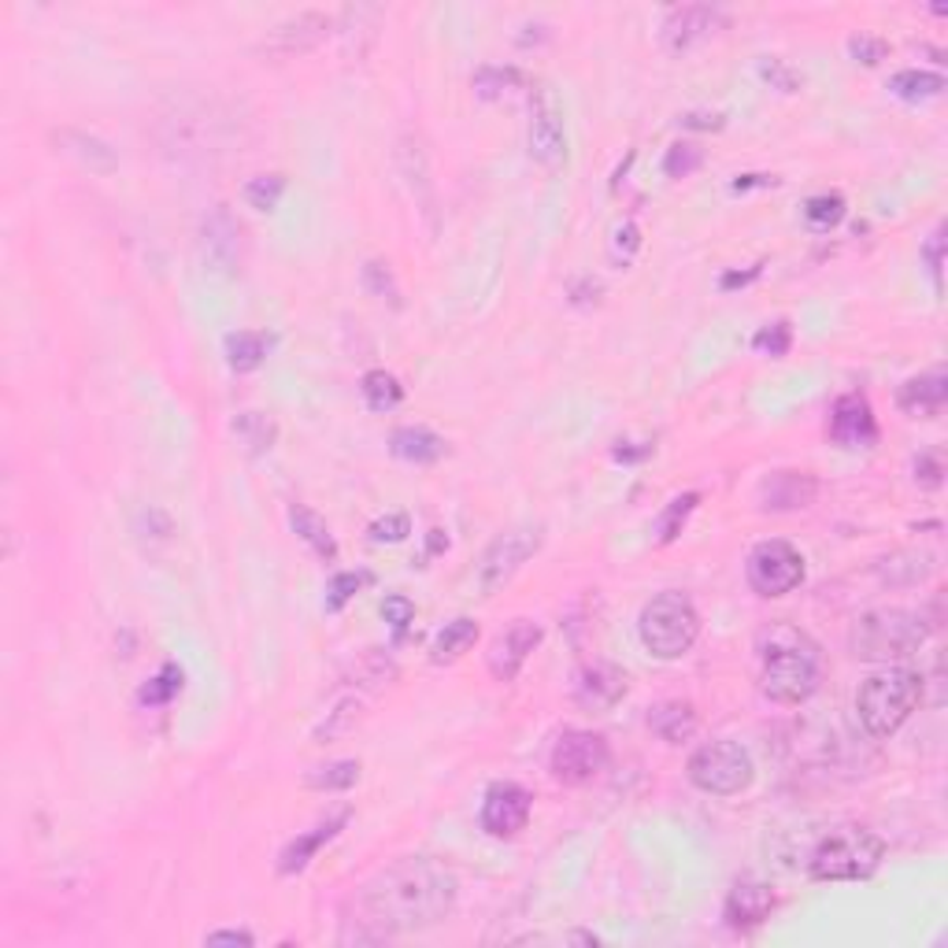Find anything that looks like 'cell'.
Returning <instances> with one entry per match:
<instances>
[{"label": "cell", "instance_id": "obj_47", "mask_svg": "<svg viewBox=\"0 0 948 948\" xmlns=\"http://www.w3.org/2000/svg\"><path fill=\"white\" fill-rule=\"evenodd\" d=\"M923 256H926V271H930L934 286H937V289H941V263H945V238H941V230H937V233H934V238H930V241H926Z\"/></svg>", "mask_w": 948, "mask_h": 948}, {"label": "cell", "instance_id": "obj_20", "mask_svg": "<svg viewBox=\"0 0 948 948\" xmlns=\"http://www.w3.org/2000/svg\"><path fill=\"white\" fill-rule=\"evenodd\" d=\"M53 138H56V145H60V152L75 156L85 171H93V174L119 171V156H115V149L104 138H96V134L71 130V126H67V130H56Z\"/></svg>", "mask_w": 948, "mask_h": 948}, {"label": "cell", "instance_id": "obj_3", "mask_svg": "<svg viewBox=\"0 0 948 948\" xmlns=\"http://www.w3.org/2000/svg\"><path fill=\"white\" fill-rule=\"evenodd\" d=\"M918 700H923V674L907 667H889L882 674H871L859 686L856 711L871 738H893L912 719Z\"/></svg>", "mask_w": 948, "mask_h": 948}, {"label": "cell", "instance_id": "obj_45", "mask_svg": "<svg viewBox=\"0 0 948 948\" xmlns=\"http://www.w3.org/2000/svg\"><path fill=\"white\" fill-rule=\"evenodd\" d=\"M352 719H359V704L356 700H341L334 711H330V722L319 727V738H334L338 730H349Z\"/></svg>", "mask_w": 948, "mask_h": 948}, {"label": "cell", "instance_id": "obj_17", "mask_svg": "<svg viewBox=\"0 0 948 948\" xmlns=\"http://www.w3.org/2000/svg\"><path fill=\"white\" fill-rule=\"evenodd\" d=\"M815 496L819 482L804 471H770L756 486V501L764 512H800V507L815 504Z\"/></svg>", "mask_w": 948, "mask_h": 948}, {"label": "cell", "instance_id": "obj_52", "mask_svg": "<svg viewBox=\"0 0 948 948\" xmlns=\"http://www.w3.org/2000/svg\"><path fill=\"white\" fill-rule=\"evenodd\" d=\"M759 275V267H752V271H745V275H741V271H734V275H722V289H738V286H749L752 278Z\"/></svg>", "mask_w": 948, "mask_h": 948}, {"label": "cell", "instance_id": "obj_31", "mask_svg": "<svg viewBox=\"0 0 948 948\" xmlns=\"http://www.w3.org/2000/svg\"><path fill=\"white\" fill-rule=\"evenodd\" d=\"M359 389H364V400L370 412H393L400 400H404V386H400L389 370H367Z\"/></svg>", "mask_w": 948, "mask_h": 948}, {"label": "cell", "instance_id": "obj_10", "mask_svg": "<svg viewBox=\"0 0 948 948\" xmlns=\"http://www.w3.org/2000/svg\"><path fill=\"white\" fill-rule=\"evenodd\" d=\"M608 741L593 730H567L560 734V741L552 745V756H549V767H552V778L563 781V786H585L608 767Z\"/></svg>", "mask_w": 948, "mask_h": 948}, {"label": "cell", "instance_id": "obj_37", "mask_svg": "<svg viewBox=\"0 0 948 948\" xmlns=\"http://www.w3.org/2000/svg\"><path fill=\"white\" fill-rule=\"evenodd\" d=\"M845 215V197L842 193H819L804 204V219L811 222L815 230H830L834 222H842Z\"/></svg>", "mask_w": 948, "mask_h": 948}, {"label": "cell", "instance_id": "obj_33", "mask_svg": "<svg viewBox=\"0 0 948 948\" xmlns=\"http://www.w3.org/2000/svg\"><path fill=\"white\" fill-rule=\"evenodd\" d=\"M697 504H700V493H682V496H674L667 507H663V515L656 523L660 545H671L674 537L686 530V523H689V515L697 512Z\"/></svg>", "mask_w": 948, "mask_h": 948}, {"label": "cell", "instance_id": "obj_41", "mask_svg": "<svg viewBox=\"0 0 948 948\" xmlns=\"http://www.w3.org/2000/svg\"><path fill=\"white\" fill-rule=\"evenodd\" d=\"M412 534V519H408L404 512H393V515H382V519H375L370 523V541H378V545H397V541H404V537Z\"/></svg>", "mask_w": 948, "mask_h": 948}, {"label": "cell", "instance_id": "obj_7", "mask_svg": "<svg viewBox=\"0 0 948 948\" xmlns=\"http://www.w3.org/2000/svg\"><path fill=\"white\" fill-rule=\"evenodd\" d=\"M689 781L697 789L711 797H734L745 793L756 778V767H752V756L738 741H708L689 756L686 767Z\"/></svg>", "mask_w": 948, "mask_h": 948}, {"label": "cell", "instance_id": "obj_18", "mask_svg": "<svg viewBox=\"0 0 948 948\" xmlns=\"http://www.w3.org/2000/svg\"><path fill=\"white\" fill-rule=\"evenodd\" d=\"M830 437L845 448H864L878 437V423L875 412L867 404V397L848 393L834 404V415H830Z\"/></svg>", "mask_w": 948, "mask_h": 948}, {"label": "cell", "instance_id": "obj_23", "mask_svg": "<svg viewBox=\"0 0 948 948\" xmlns=\"http://www.w3.org/2000/svg\"><path fill=\"white\" fill-rule=\"evenodd\" d=\"M770 907H775V893H770L767 886L741 882V886L730 889V896H727V923L738 926V930H745V926H759L770 915Z\"/></svg>", "mask_w": 948, "mask_h": 948}, {"label": "cell", "instance_id": "obj_9", "mask_svg": "<svg viewBox=\"0 0 948 948\" xmlns=\"http://www.w3.org/2000/svg\"><path fill=\"white\" fill-rule=\"evenodd\" d=\"M749 585L759 597H786L804 582V556H800L789 541H759L749 552L745 563Z\"/></svg>", "mask_w": 948, "mask_h": 948}, {"label": "cell", "instance_id": "obj_26", "mask_svg": "<svg viewBox=\"0 0 948 948\" xmlns=\"http://www.w3.org/2000/svg\"><path fill=\"white\" fill-rule=\"evenodd\" d=\"M289 526H293V534H297L300 541H308L311 549H316L319 560H338V545H334V537H330L327 523H322L319 515L311 512V507H305V504H293V507H289Z\"/></svg>", "mask_w": 948, "mask_h": 948}, {"label": "cell", "instance_id": "obj_14", "mask_svg": "<svg viewBox=\"0 0 948 948\" xmlns=\"http://www.w3.org/2000/svg\"><path fill=\"white\" fill-rule=\"evenodd\" d=\"M330 31H334V15L327 12H300L286 19V23H278L275 31L267 34V42H263V48H271V53L278 56H297V53H311L319 42H327Z\"/></svg>", "mask_w": 948, "mask_h": 948}, {"label": "cell", "instance_id": "obj_5", "mask_svg": "<svg viewBox=\"0 0 948 948\" xmlns=\"http://www.w3.org/2000/svg\"><path fill=\"white\" fill-rule=\"evenodd\" d=\"M926 633H930V627L918 612L878 608L853 623L848 644H853V656L859 660H904L923 649Z\"/></svg>", "mask_w": 948, "mask_h": 948}, {"label": "cell", "instance_id": "obj_36", "mask_svg": "<svg viewBox=\"0 0 948 948\" xmlns=\"http://www.w3.org/2000/svg\"><path fill=\"white\" fill-rule=\"evenodd\" d=\"M282 193H286V179H282V174H260V179H252L245 185V201H249V208H256V212H275Z\"/></svg>", "mask_w": 948, "mask_h": 948}, {"label": "cell", "instance_id": "obj_48", "mask_svg": "<svg viewBox=\"0 0 948 948\" xmlns=\"http://www.w3.org/2000/svg\"><path fill=\"white\" fill-rule=\"evenodd\" d=\"M759 75H764L767 82H775L778 90H786V93H793L797 85H800V78L789 71V67H781L778 60H764V64H759Z\"/></svg>", "mask_w": 948, "mask_h": 948}, {"label": "cell", "instance_id": "obj_46", "mask_svg": "<svg viewBox=\"0 0 948 948\" xmlns=\"http://www.w3.org/2000/svg\"><path fill=\"white\" fill-rule=\"evenodd\" d=\"M364 282L378 293V297L397 300V286H393V275H389L386 263H367V267H364Z\"/></svg>", "mask_w": 948, "mask_h": 948}, {"label": "cell", "instance_id": "obj_50", "mask_svg": "<svg viewBox=\"0 0 948 948\" xmlns=\"http://www.w3.org/2000/svg\"><path fill=\"white\" fill-rule=\"evenodd\" d=\"M204 945H256V937H252L249 930H215L204 937Z\"/></svg>", "mask_w": 948, "mask_h": 948}, {"label": "cell", "instance_id": "obj_2", "mask_svg": "<svg viewBox=\"0 0 948 948\" xmlns=\"http://www.w3.org/2000/svg\"><path fill=\"white\" fill-rule=\"evenodd\" d=\"M759 656H764V671H759V689L775 704H804L815 697L819 689V644L786 623L770 627L759 638Z\"/></svg>", "mask_w": 948, "mask_h": 948}, {"label": "cell", "instance_id": "obj_11", "mask_svg": "<svg viewBox=\"0 0 948 948\" xmlns=\"http://www.w3.org/2000/svg\"><path fill=\"white\" fill-rule=\"evenodd\" d=\"M534 797L515 781H496L482 800V830L493 837H515L530 823Z\"/></svg>", "mask_w": 948, "mask_h": 948}, {"label": "cell", "instance_id": "obj_6", "mask_svg": "<svg viewBox=\"0 0 948 948\" xmlns=\"http://www.w3.org/2000/svg\"><path fill=\"white\" fill-rule=\"evenodd\" d=\"M638 633L656 660H682L700 638V615L682 593H660L641 608Z\"/></svg>", "mask_w": 948, "mask_h": 948}, {"label": "cell", "instance_id": "obj_28", "mask_svg": "<svg viewBox=\"0 0 948 948\" xmlns=\"http://www.w3.org/2000/svg\"><path fill=\"white\" fill-rule=\"evenodd\" d=\"M233 434H238V442L249 448L252 456H263L271 453L278 442V426L271 415L263 412H241L238 419H233Z\"/></svg>", "mask_w": 948, "mask_h": 948}, {"label": "cell", "instance_id": "obj_53", "mask_svg": "<svg viewBox=\"0 0 948 948\" xmlns=\"http://www.w3.org/2000/svg\"><path fill=\"white\" fill-rule=\"evenodd\" d=\"M778 179H767V174H745V179H738L734 182V193H741V190H752V185H775Z\"/></svg>", "mask_w": 948, "mask_h": 948}, {"label": "cell", "instance_id": "obj_13", "mask_svg": "<svg viewBox=\"0 0 948 948\" xmlns=\"http://www.w3.org/2000/svg\"><path fill=\"white\" fill-rule=\"evenodd\" d=\"M722 23H727L722 8L686 4V8H674V12H667L660 34H663V45H667L671 53H686V48H693L697 42H704V37L716 34Z\"/></svg>", "mask_w": 948, "mask_h": 948}, {"label": "cell", "instance_id": "obj_43", "mask_svg": "<svg viewBox=\"0 0 948 948\" xmlns=\"http://www.w3.org/2000/svg\"><path fill=\"white\" fill-rule=\"evenodd\" d=\"M848 53H853L859 64L875 67V64H882V60H886L889 45L882 42V37H871V34H856V37H848Z\"/></svg>", "mask_w": 948, "mask_h": 948}, {"label": "cell", "instance_id": "obj_38", "mask_svg": "<svg viewBox=\"0 0 948 948\" xmlns=\"http://www.w3.org/2000/svg\"><path fill=\"white\" fill-rule=\"evenodd\" d=\"M367 582H370L367 571H341V574H334V579H330V590H327V608L341 612L359 593V585H367Z\"/></svg>", "mask_w": 948, "mask_h": 948}, {"label": "cell", "instance_id": "obj_49", "mask_svg": "<svg viewBox=\"0 0 948 948\" xmlns=\"http://www.w3.org/2000/svg\"><path fill=\"white\" fill-rule=\"evenodd\" d=\"M612 456L619 464H638V459H649L652 456V445H638V442H619L612 448Z\"/></svg>", "mask_w": 948, "mask_h": 948}, {"label": "cell", "instance_id": "obj_32", "mask_svg": "<svg viewBox=\"0 0 948 948\" xmlns=\"http://www.w3.org/2000/svg\"><path fill=\"white\" fill-rule=\"evenodd\" d=\"M519 85H523L519 67H482V71L475 75V93L482 96V101H501V96L519 90Z\"/></svg>", "mask_w": 948, "mask_h": 948}, {"label": "cell", "instance_id": "obj_24", "mask_svg": "<svg viewBox=\"0 0 948 948\" xmlns=\"http://www.w3.org/2000/svg\"><path fill=\"white\" fill-rule=\"evenodd\" d=\"M649 727H652V734H660L667 745H682V741H689L697 734V711H693V704L686 700H667L649 711Z\"/></svg>", "mask_w": 948, "mask_h": 948}, {"label": "cell", "instance_id": "obj_19", "mask_svg": "<svg viewBox=\"0 0 948 948\" xmlns=\"http://www.w3.org/2000/svg\"><path fill=\"white\" fill-rule=\"evenodd\" d=\"M574 697L590 711H612L615 704L627 697V674L619 667H612V663H593V667L582 671Z\"/></svg>", "mask_w": 948, "mask_h": 948}, {"label": "cell", "instance_id": "obj_35", "mask_svg": "<svg viewBox=\"0 0 948 948\" xmlns=\"http://www.w3.org/2000/svg\"><path fill=\"white\" fill-rule=\"evenodd\" d=\"M179 689H182V667L179 663H163L160 674L149 678V686H141L138 700L149 704V708H160V704H168L171 697H179Z\"/></svg>", "mask_w": 948, "mask_h": 948}, {"label": "cell", "instance_id": "obj_21", "mask_svg": "<svg viewBox=\"0 0 948 948\" xmlns=\"http://www.w3.org/2000/svg\"><path fill=\"white\" fill-rule=\"evenodd\" d=\"M945 400H948V378L941 375V370H930V375L907 378V382L901 386V393H896V404H901V412L915 415V419L941 415Z\"/></svg>", "mask_w": 948, "mask_h": 948}, {"label": "cell", "instance_id": "obj_51", "mask_svg": "<svg viewBox=\"0 0 948 948\" xmlns=\"http://www.w3.org/2000/svg\"><path fill=\"white\" fill-rule=\"evenodd\" d=\"M682 123H686V126H697V130H719V126H722V115H697V112H693V115H686V119H682Z\"/></svg>", "mask_w": 948, "mask_h": 948}, {"label": "cell", "instance_id": "obj_29", "mask_svg": "<svg viewBox=\"0 0 948 948\" xmlns=\"http://www.w3.org/2000/svg\"><path fill=\"white\" fill-rule=\"evenodd\" d=\"M478 641V623L475 619H453L445 623V630L434 638V663L459 660L467 649Z\"/></svg>", "mask_w": 948, "mask_h": 948}, {"label": "cell", "instance_id": "obj_30", "mask_svg": "<svg viewBox=\"0 0 948 948\" xmlns=\"http://www.w3.org/2000/svg\"><path fill=\"white\" fill-rule=\"evenodd\" d=\"M945 90V75L937 71H896L889 78V93L901 101H930Z\"/></svg>", "mask_w": 948, "mask_h": 948}, {"label": "cell", "instance_id": "obj_22", "mask_svg": "<svg viewBox=\"0 0 948 948\" xmlns=\"http://www.w3.org/2000/svg\"><path fill=\"white\" fill-rule=\"evenodd\" d=\"M345 823H349V811H341V815H334L330 823H319L316 830H308V834L293 837V842L282 848V856H278V871L282 875H300L311 864V859H316L319 848L327 845L330 837H338V830Z\"/></svg>", "mask_w": 948, "mask_h": 948}, {"label": "cell", "instance_id": "obj_54", "mask_svg": "<svg viewBox=\"0 0 948 948\" xmlns=\"http://www.w3.org/2000/svg\"><path fill=\"white\" fill-rule=\"evenodd\" d=\"M448 549V537L442 530H430V552H442Z\"/></svg>", "mask_w": 948, "mask_h": 948}, {"label": "cell", "instance_id": "obj_27", "mask_svg": "<svg viewBox=\"0 0 948 948\" xmlns=\"http://www.w3.org/2000/svg\"><path fill=\"white\" fill-rule=\"evenodd\" d=\"M271 338L260 334V330H238V334L227 338V364L238 370V375H249L256 370L263 359H267Z\"/></svg>", "mask_w": 948, "mask_h": 948}, {"label": "cell", "instance_id": "obj_8", "mask_svg": "<svg viewBox=\"0 0 948 948\" xmlns=\"http://www.w3.org/2000/svg\"><path fill=\"white\" fill-rule=\"evenodd\" d=\"M541 549V530L537 526H515L501 537H493V545L482 552V560L475 567V582L482 590V597H493L501 585L515 579V571Z\"/></svg>", "mask_w": 948, "mask_h": 948}, {"label": "cell", "instance_id": "obj_15", "mask_svg": "<svg viewBox=\"0 0 948 948\" xmlns=\"http://www.w3.org/2000/svg\"><path fill=\"white\" fill-rule=\"evenodd\" d=\"M526 145H530V156L545 168H560L567 160V130H563V115L549 96L534 104L530 112V130H526Z\"/></svg>", "mask_w": 948, "mask_h": 948}, {"label": "cell", "instance_id": "obj_1", "mask_svg": "<svg viewBox=\"0 0 948 948\" xmlns=\"http://www.w3.org/2000/svg\"><path fill=\"white\" fill-rule=\"evenodd\" d=\"M459 896L456 875L445 864L426 856H408L397 859L393 867L378 871L364 886L356 901L359 918L367 941H382V937L397 934H419L437 926L442 918L453 915Z\"/></svg>", "mask_w": 948, "mask_h": 948}, {"label": "cell", "instance_id": "obj_4", "mask_svg": "<svg viewBox=\"0 0 948 948\" xmlns=\"http://www.w3.org/2000/svg\"><path fill=\"white\" fill-rule=\"evenodd\" d=\"M886 842L867 826H837L830 830L808 859L815 882H859L882 867Z\"/></svg>", "mask_w": 948, "mask_h": 948}, {"label": "cell", "instance_id": "obj_34", "mask_svg": "<svg viewBox=\"0 0 948 948\" xmlns=\"http://www.w3.org/2000/svg\"><path fill=\"white\" fill-rule=\"evenodd\" d=\"M359 781V764L356 759H338V764L316 767L308 775L311 789H327V793H341V789H352Z\"/></svg>", "mask_w": 948, "mask_h": 948}, {"label": "cell", "instance_id": "obj_39", "mask_svg": "<svg viewBox=\"0 0 948 948\" xmlns=\"http://www.w3.org/2000/svg\"><path fill=\"white\" fill-rule=\"evenodd\" d=\"M638 249H641V230H638V222H633V219L619 222V227L612 230V245H608L612 263H623V267H627V263H630L633 256H638Z\"/></svg>", "mask_w": 948, "mask_h": 948}, {"label": "cell", "instance_id": "obj_12", "mask_svg": "<svg viewBox=\"0 0 948 948\" xmlns=\"http://www.w3.org/2000/svg\"><path fill=\"white\" fill-rule=\"evenodd\" d=\"M201 260L215 275H233L241 263V230L227 208H215L201 222Z\"/></svg>", "mask_w": 948, "mask_h": 948}, {"label": "cell", "instance_id": "obj_16", "mask_svg": "<svg viewBox=\"0 0 948 948\" xmlns=\"http://www.w3.org/2000/svg\"><path fill=\"white\" fill-rule=\"evenodd\" d=\"M541 641V627L530 619H515L501 638L493 641V652H490V671L496 682H512L519 678L523 663L530 660V652L537 649Z\"/></svg>", "mask_w": 948, "mask_h": 948}, {"label": "cell", "instance_id": "obj_25", "mask_svg": "<svg viewBox=\"0 0 948 948\" xmlns=\"http://www.w3.org/2000/svg\"><path fill=\"white\" fill-rule=\"evenodd\" d=\"M389 448H393L397 459H408V464H434V459L445 456V437H437L426 426H400L389 437Z\"/></svg>", "mask_w": 948, "mask_h": 948}, {"label": "cell", "instance_id": "obj_42", "mask_svg": "<svg viewBox=\"0 0 948 948\" xmlns=\"http://www.w3.org/2000/svg\"><path fill=\"white\" fill-rule=\"evenodd\" d=\"M697 168H700L697 145H674V149L667 152V160H663V171H667L671 179H686V174H693Z\"/></svg>", "mask_w": 948, "mask_h": 948}, {"label": "cell", "instance_id": "obj_44", "mask_svg": "<svg viewBox=\"0 0 948 948\" xmlns=\"http://www.w3.org/2000/svg\"><path fill=\"white\" fill-rule=\"evenodd\" d=\"M382 615H386V623H389V627H393L397 633H404V630L415 623V604L408 601V597H400V593H393V597L382 601Z\"/></svg>", "mask_w": 948, "mask_h": 948}, {"label": "cell", "instance_id": "obj_40", "mask_svg": "<svg viewBox=\"0 0 948 948\" xmlns=\"http://www.w3.org/2000/svg\"><path fill=\"white\" fill-rule=\"evenodd\" d=\"M789 345H793V330H789V322H775V327H764L756 338H752V349L764 352V356H786Z\"/></svg>", "mask_w": 948, "mask_h": 948}]
</instances>
